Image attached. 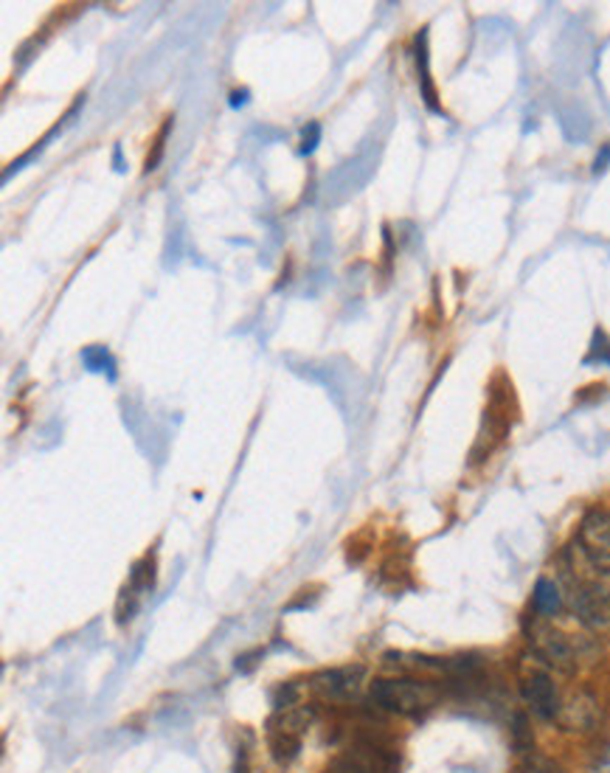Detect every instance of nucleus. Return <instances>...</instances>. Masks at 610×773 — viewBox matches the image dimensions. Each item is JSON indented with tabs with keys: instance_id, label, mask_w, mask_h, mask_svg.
<instances>
[{
	"instance_id": "nucleus-16",
	"label": "nucleus",
	"mask_w": 610,
	"mask_h": 773,
	"mask_svg": "<svg viewBox=\"0 0 610 773\" xmlns=\"http://www.w3.org/2000/svg\"><path fill=\"white\" fill-rule=\"evenodd\" d=\"M608 158H610V147H604V150H602V155L597 158V167H593V169H597V172H602V169H604V163H608Z\"/></svg>"
},
{
	"instance_id": "nucleus-8",
	"label": "nucleus",
	"mask_w": 610,
	"mask_h": 773,
	"mask_svg": "<svg viewBox=\"0 0 610 773\" xmlns=\"http://www.w3.org/2000/svg\"><path fill=\"white\" fill-rule=\"evenodd\" d=\"M562 605H566V596H562V588L551 580H538L532 594V608L540 619H554L560 616Z\"/></svg>"
},
{
	"instance_id": "nucleus-12",
	"label": "nucleus",
	"mask_w": 610,
	"mask_h": 773,
	"mask_svg": "<svg viewBox=\"0 0 610 773\" xmlns=\"http://www.w3.org/2000/svg\"><path fill=\"white\" fill-rule=\"evenodd\" d=\"M82 360H84V363H88L90 369H93V372H104V367H108V369L113 367V363H110V358H108V352H104L102 347L84 349Z\"/></svg>"
},
{
	"instance_id": "nucleus-6",
	"label": "nucleus",
	"mask_w": 610,
	"mask_h": 773,
	"mask_svg": "<svg viewBox=\"0 0 610 773\" xmlns=\"http://www.w3.org/2000/svg\"><path fill=\"white\" fill-rule=\"evenodd\" d=\"M604 709L602 701L593 695L591 690H574L562 697V706L557 712V729L562 734H574V737H591L602 729Z\"/></svg>"
},
{
	"instance_id": "nucleus-15",
	"label": "nucleus",
	"mask_w": 610,
	"mask_h": 773,
	"mask_svg": "<svg viewBox=\"0 0 610 773\" xmlns=\"http://www.w3.org/2000/svg\"><path fill=\"white\" fill-rule=\"evenodd\" d=\"M318 135H321V127H318V124H310V130H304V152L316 150Z\"/></svg>"
},
{
	"instance_id": "nucleus-13",
	"label": "nucleus",
	"mask_w": 610,
	"mask_h": 773,
	"mask_svg": "<svg viewBox=\"0 0 610 773\" xmlns=\"http://www.w3.org/2000/svg\"><path fill=\"white\" fill-rule=\"evenodd\" d=\"M593 360H599V363H610V341L599 330L597 335H593V349L591 354H588V363H593Z\"/></svg>"
},
{
	"instance_id": "nucleus-4",
	"label": "nucleus",
	"mask_w": 610,
	"mask_h": 773,
	"mask_svg": "<svg viewBox=\"0 0 610 773\" xmlns=\"http://www.w3.org/2000/svg\"><path fill=\"white\" fill-rule=\"evenodd\" d=\"M529 659L532 661H527L521 672L523 706L532 717L543 720V723H554L557 712L562 706V692L554 677L557 672H551L534 653H529Z\"/></svg>"
},
{
	"instance_id": "nucleus-3",
	"label": "nucleus",
	"mask_w": 610,
	"mask_h": 773,
	"mask_svg": "<svg viewBox=\"0 0 610 773\" xmlns=\"http://www.w3.org/2000/svg\"><path fill=\"white\" fill-rule=\"evenodd\" d=\"M312 709L301 703L276 706L273 717L268 720V749L279 765H290L301 754L304 734L310 732Z\"/></svg>"
},
{
	"instance_id": "nucleus-2",
	"label": "nucleus",
	"mask_w": 610,
	"mask_h": 773,
	"mask_svg": "<svg viewBox=\"0 0 610 773\" xmlns=\"http://www.w3.org/2000/svg\"><path fill=\"white\" fill-rule=\"evenodd\" d=\"M371 703L397 717H422L442 701V686L422 677H380L369 690Z\"/></svg>"
},
{
	"instance_id": "nucleus-14",
	"label": "nucleus",
	"mask_w": 610,
	"mask_h": 773,
	"mask_svg": "<svg viewBox=\"0 0 610 773\" xmlns=\"http://www.w3.org/2000/svg\"><path fill=\"white\" fill-rule=\"evenodd\" d=\"M167 130H169V124L163 127L161 130V135H158V141H156V152H152V158L147 161V172H152V169L158 167V161H161V155H163V141H167Z\"/></svg>"
},
{
	"instance_id": "nucleus-9",
	"label": "nucleus",
	"mask_w": 610,
	"mask_h": 773,
	"mask_svg": "<svg viewBox=\"0 0 610 773\" xmlns=\"http://www.w3.org/2000/svg\"><path fill=\"white\" fill-rule=\"evenodd\" d=\"M512 773H566V767L551 760V756L529 751V754L521 756V762H518V767H514Z\"/></svg>"
},
{
	"instance_id": "nucleus-1",
	"label": "nucleus",
	"mask_w": 610,
	"mask_h": 773,
	"mask_svg": "<svg viewBox=\"0 0 610 773\" xmlns=\"http://www.w3.org/2000/svg\"><path fill=\"white\" fill-rule=\"evenodd\" d=\"M529 644H532V653L557 675H574L582 661L597 653L593 639L562 633V630L551 628L549 619L540 616H534L532 628H529Z\"/></svg>"
},
{
	"instance_id": "nucleus-5",
	"label": "nucleus",
	"mask_w": 610,
	"mask_h": 773,
	"mask_svg": "<svg viewBox=\"0 0 610 773\" xmlns=\"http://www.w3.org/2000/svg\"><path fill=\"white\" fill-rule=\"evenodd\" d=\"M566 602L577 622L586 624L588 630L604 633L610 630V582L602 580H577L566 574Z\"/></svg>"
},
{
	"instance_id": "nucleus-10",
	"label": "nucleus",
	"mask_w": 610,
	"mask_h": 773,
	"mask_svg": "<svg viewBox=\"0 0 610 773\" xmlns=\"http://www.w3.org/2000/svg\"><path fill=\"white\" fill-rule=\"evenodd\" d=\"M130 588L132 591H150L152 588V563L150 560H141V563H136V569H132L130 574Z\"/></svg>"
},
{
	"instance_id": "nucleus-11",
	"label": "nucleus",
	"mask_w": 610,
	"mask_h": 773,
	"mask_svg": "<svg viewBox=\"0 0 610 773\" xmlns=\"http://www.w3.org/2000/svg\"><path fill=\"white\" fill-rule=\"evenodd\" d=\"M138 596H141V594H138V591H132L130 585H127L124 591H121V600H119V622L121 624L130 622V619L138 613Z\"/></svg>"
},
{
	"instance_id": "nucleus-7",
	"label": "nucleus",
	"mask_w": 610,
	"mask_h": 773,
	"mask_svg": "<svg viewBox=\"0 0 610 773\" xmlns=\"http://www.w3.org/2000/svg\"><path fill=\"white\" fill-rule=\"evenodd\" d=\"M360 684H363V666L360 664L332 666V670H323L310 677V692L321 703H347L358 695Z\"/></svg>"
}]
</instances>
